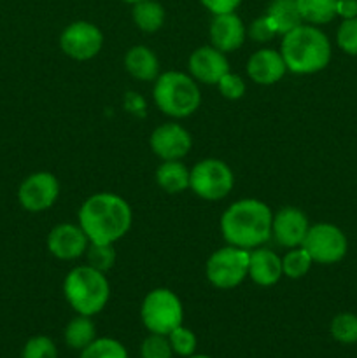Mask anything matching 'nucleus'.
<instances>
[{"mask_svg":"<svg viewBox=\"0 0 357 358\" xmlns=\"http://www.w3.org/2000/svg\"><path fill=\"white\" fill-rule=\"evenodd\" d=\"M209 34L214 48L223 52H231L244 45L247 38V28L234 13L214 14Z\"/></svg>","mask_w":357,"mask_h":358,"instance_id":"f3484780","label":"nucleus"},{"mask_svg":"<svg viewBox=\"0 0 357 358\" xmlns=\"http://www.w3.org/2000/svg\"><path fill=\"white\" fill-rule=\"evenodd\" d=\"M79 358H128V350L114 338H97L80 352Z\"/></svg>","mask_w":357,"mask_h":358,"instance_id":"a878e982","label":"nucleus"},{"mask_svg":"<svg viewBox=\"0 0 357 358\" xmlns=\"http://www.w3.org/2000/svg\"><path fill=\"white\" fill-rule=\"evenodd\" d=\"M140 357L142 358H174L170 341L163 334H150L140 345Z\"/></svg>","mask_w":357,"mask_h":358,"instance_id":"7c9ffc66","label":"nucleus"},{"mask_svg":"<svg viewBox=\"0 0 357 358\" xmlns=\"http://www.w3.org/2000/svg\"><path fill=\"white\" fill-rule=\"evenodd\" d=\"M46 245L52 257L59 261H76L86 254L90 240L79 224L63 222L49 231Z\"/></svg>","mask_w":357,"mask_h":358,"instance_id":"ddd939ff","label":"nucleus"},{"mask_svg":"<svg viewBox=\"0 0 357 358\" xmlns=\"http://www.w3.org/2000/svg\"><path fill=\"white\" fill-rule=\"evenodd\" d=\"M308 229H310L308 217L296 206H284L273 213L272 238L287 250L301 247Z\"/></svg>","mask_w":357,"mask_h":358,"instance_id":"4468645a","label":"nucleus"},{"mask_svg":"<svg viewBox=\"0 0 357 358\" xmlns=\"http://www.w3.org/2000/svg\"><path fill=\"white\" fill-rule=\"evenodd\" d=\"M273 212L265 201L254 198L238 199L224 210L220 233L233 247L252 250L262 247L272 238Z\"/></svg>","mask_w":357,"mask_h":358,"instance_id":"f03ea898","label":"nucleus"},{"mask_svg":"<svg viewBox=\"0 0 357 358\" xmlns=\"http://www.w3.org/2000/svg\"><path fill=\"white\" fill-rule=\"evenodd\" d=\"M21 358H58V348L48 336H34L24 343Z\"/></svg>","mask_w":357,"mask_h":358,"instance_id":"c756f323","label":"nucleus"},{"mask_svg":"<svg viewBox=\"0 0 357 358\" xmlns=\"http://www.w3.org/2000/svg\"><path fill=\"white\" fill-rule=\"evenodd\" d=\"M189 178H191V170L182 163V159L163 161L156 170L158 185L168 194H181L188 191Z\"/></svg>","mask_w":357,"mask_h":358,"instance_id":"aec40b11","label":"nucleus"},{"mask_svg":"<svg viewBox=\"0 0 357 358\" xmlns=\"http://www.w3.org/2000/svg\"><path fill=\"white\" fill-rule=\"evenodd\" d=\"M287 73V65L282 58V52L276 49L262 48L252 52L247 62V76L252 83L259 86H272L282 80Z\"/></svg>","mask_w":357,"mask_h":358,"instance_id":"dca6fc26","label":"nucleus"},{"mask_svg":"<svg viewBox=\"0 0 357 358\" xmlns=\"http://www.w3.org/2000/svg\"><path fill=\"white\" fill-rule=\"evenodd\" d=\"M94 339H97V325H94L93 317H86V315H76L63 331L65 345L77 352L88 348Z\"/></svg>","mask_w":357,"mask_h":358,"instance_id":"412c9836","label":"nucleus"},{"mask_svg":"<svg viewBox=\"0 0 357 358\" xmlns=\"http://www.w3.org/2000/svg\"><path fill=\"white\" fill-rule=\"evenodd\" d=\"M63 296L77 315L94 317L111 299V283L105 273L83 264L74 268L63 282Z\"/></svg>","mask_w":357,"mask_h":358,"instance_id":"20e7f679","label":"nucleus"},{"mask_svg":"<svg viewBox=\"0 0 357 358\" xmlns=\"http://www.w3.org/2000/svg\"><path fill=\"white\" fill-rule=\"evenodd\" d=\"M284 276L282 257L270 248L248 250V278L259 287H272Z\"/></svg>","mask_w":357,"mask_h":358,"instance_id":"a211bd4d","label":"nucleus"},{"mask_svg":"<svg viewBox=\"0 0 357 358\" xmlns=\"http://www.w3.org/2000/svg\"><path fill=\"white\" fill-rule=\"evenodd\" d=\"M336 44L346 55L357 56V17L343 20L336 31Z\"/></svg>","mask_w":357,"mask_h":358,"instance_id":"2f4dec72","label":"nucleus"},{"mask_svg":"<svg viewBox=\"0 0 357 358\" xmlns=\"http://www.w3.org/2000/svg\"><path fill=\"white\" fill-rule=\"evenodd\" d=\"M234 187V173L224 161L209 157L202 159L191 168L189 189L198 198L206 201H219L230 196Z\"/></svg>","mask_w":357,"mask_h":358,"instance_id":"0eeeda50","label":"nucleus"},{"mask_svg":"<svg viewBox=\"0 0 357 358\" xmlns=\"http://www.w3.org/2000/svg\"><path fill=\"white\" fill-rule=\"evenodd\" d=\"M133 23L146 34H154L164 23V9L156 0H140L133 3Z\"/></svg>","mask_w":357,"mask_h":358,"instance_id":"5701e85b","label":"nucleus"},{"mask_svg":"<svg viewBox=\"0 0 357 358\" xmlns=\"http://www.w3.org/2000/svg\"><path fill=\"white\" fill-rule=\"evenodd\" d=\"M205 275L210 285L219 290H231L248 278V250L226 245L209 257Z\"/></svg>","mask_w":357,"mask_h":358,"instance_id":"6e6552de","label":"nucleus"},{"mask_svg":"<svg viewBox=\"0 0 357 358\" xmlns=\"http://www.w3.org/2000/svg\"><path fill=\"white\" fill-rule=\"evenodd\" d=\"M216 86L226 100H240V98H244L245 91H247V84H245L244 77L233 73L231 70L220 77Z\"/></svg>","mask_w":357,"mask_h":358,"instance_id":"473e14b6","label":"nucleus"},{"mask_svg":"<svg viewBox=\"0 0 357 358\" xmlns=\"http://www.w3.org/2000/svg\"><path fill=\"white\" fill-rule=\"evenodd\" d=\"M280 52L287 65V72L296 76H310L324 70L331 62V42L328 35L315 24L301 23L282 35Z\"/></svg>","mask_w":357,"mask_h":358,"instance_id":"7ed1b4c3","label":"nucleus"},{"mask_svg":"<svg viewBox=\"0 0 357 358\" xmlns=\"http://www.w3.org/2000/svg\"><path fill=\"white\" fill-rule=\"evenodd\" d=\"M188 70V73L196 83L216 86L220 77L230 72V62L226 58V52L219 51L214 45H202L189 56Z\"/></svg>","mask_w":357,"mask_h":358,"instance_id":"2eb2a0df","label":"nucleus"},{"mask_svg":"<svg viewBox=\"0 0 357 358\" xmlns=\"http://www.w3.org/2000/svg\"><path fill=\"white\" fill-rule=\"evenodd\" d=\"M59 198V182L49 171H35L28 175L18 187V201L21 208L41 213L51 208Z\"/></svg>","mask_w":357,"mask_h":358,"instance_id":"9d476101","label":"nucleus"},{"mask_svg":"<svg viewBox=\"0 0 357 358\" xmlns=\"http://www.w3.org/2000/svg\"><path fill=\"white\" fill-rule=\"evenodd\" d=\"M332 339L342 345H356L357 343V315L340 313L332 318L329 325Z\"/></svg>","mask_w":357,"mask_h":358,"instance_id":"bb28decb","label":"nucleus"},{"mask_svg":"<svg viewBox=\"0 0 357 358\" xmlns=\"http://www.w3.org/2000/svg\"><path fill=\"white\" fill-rule=\"evenodd\" d=\"M125 69L133 79L149 83L160 76V59L156 52L147 45H133L125 55Z\"/></svg>","mask_w":357,"mask_h":358,"instance_id":"6ab92c4d","label":"nucleus"},{"mask_svg":"<svg viewBox=\"0 0 357 358\" xmlns=\"http://www.w3.org/2000/svg\"><path fill=\"white\" fill-rule=\"evenodd\" d=\"M149 145L161 161H177L189 154L192 136L178 122H164L150 133Z\"/></svg>","mask_w":357,"mask_h":358,"instance_id":"f8f14e48","label":"nucleus"},{"mask_svg":"<svg viewBox=\"0 0 357 358\" xmlns=\"http://www.w3.org/2000/svg\"><path fill=\"white\" fill-rule=\"evenodd\" d=\"M122 2H128V3H136V2H140V0H122Z\"/></svg>","mask_w":357,"mask_h":358,"instance_id":"4c0bfd02","label":"nucleus"},{"mask_svg":"<svg viewBox=\"0 0 357 358\" xmlns=\"http://www.w3.org/2000/svg\"><path fill=\"white\" fill-rule=\"evenodd\" d=\"M167 338L168 341H170L172 350H174V355L188 358L195 355L196 348H198V339H196V334L191 331V329L184 327V325L175 327Z\"/></svg>","mask_w":357,"mask_h":358,"instance_id":"c85d7f7f","label":"nucleus"},{"mask_svg":"<svg viewBox=\"0 0 357 358\" xmlns=\"http://www.w3.org/2000/svg\"><path fill=\"white\" fill-rule=\"evenodd\" d=\"M301 247L308 252L312 261L317 264H336L349 250L345 233L335 224L318 222L310 226Z\"/></svg>","mask_w":357,"mask_h":358,"instance_id":"1a4fd4ad","label":"nucleus"},{"mask_svg":"<svg viewBox=\"0 0 357 358\" xmlns=\"http://www.w3.org/2000/svg\"><path fill=\"white\" fill-rule=\"evenodd\" d=\"M86 264L94 268L97 271H102L107 275L115 264V250L114 245H100V243H90L86 250Z\"/></svg>","mask_w":357,"mask_h":358,"instance_id":"cd10ccee","label":"nucleus"},{"mask_svg":"<svg viewBox=\"0 0 357 358\" xmlns=\"http://www.w3.org/2000/svg\"><path fill=\"white\" fill-rule=\"evenodd\" d=\"M336 16H342L343 20L357 17V0H338L336 2Z\"/></svg>","mask_w":357,"mask_h":358,"instance_id":"c9c22d12","label":"nucleus"},{"mask_svg":"<svg viewBox=\"0 0 357 358\" xmlns=\"http://www.w3.org/2000/svg\"><path fill=\"white\" fill-rule=\"evenodd\" d=\"M206 9L212 14H224V13H234L241 0H200Z\"/></svg>","mask_w":357,"mask_h":358,"instance_id":"f704fd0d","label":"nucleus"},{"mask_svg":"<svg viewBox=\"0 0 357 358\" xmlns=\"http://www.w3.org/2000/svg\"><path fill=\"white\" fill-rule=\"evenodd\" d=\"M77 219L90 243L114 245L132 229L133 212L122 196L97 192L80 205Z\"/></svg>","mask_w":357,"mask_h":358,"instance_id":"f257e3e1","label":"nucleus"},{"mask_svg":"<svg viewBox=\"0 0 357 358\" xmlns=\"http://www.w3.org/2000/svg\"><path fill=\"white\" fill-rule=\"evenodd\" d=\"M247 35L254 42H261V44H265V42H270L275 35L279 34H276L275 24H273L272 20L265 14V16H259L252 21L251 27H248L247 30Z\"/></svg>","mask_w":357,"mask_h":358,"instance_id":"72a5a7b5","label":"nucleus"},{"mask_svg":"<svg viewBox=\"0 0 357 358\" xmlns=\"http://www.w3.org/2000/svg\"><path fill=\"white\" fill-rule=\"evenodd\" d=\"M188 358H212V357L203 355V353H195V355H191V357H188Z\"/></svg>","mask_w":357,"mask_h":358,"instance_id":"e433bc0d","label":"nucleus"},{"mask_svg":"<svg viewBox=\"0 0 357 358\" xmlns=\"http://www.w3.org/2000/svg\"><path fill=\"white\" fill-rule=\"evenodd\" d=\"M266 16L275 24L279 35H286L287 31L303 23L296 0H272L268 10H266Z\"/></svg>","mask_w":357,"mask_h":358,"instance_id":"4be33fe9","label":"nucleus"},{"mask_svg":"<svg viewBox=\"0 0 357 358\" xmlns=\"http://www.w3.org/2000/svg\"><path fill=\"white\" fill-rule=\"evenodd\" d=\"M312 257L308 255V252L303 247L290 248L286 255L282 257V271L284 276L290 280H300L303 276H307V273L310 271Z\"/></svg>","mask_w":357,"mask_h":358,"instance_id":"393cba45","label":"nucleus"},{"mask_svg":"<svg viewBox=\"0 0 357 358\" xmlns=\"http://www.w3.org/2000/svg\"><path fill=\"white\" fill-rule=\"evenodd\" d=\"M59 48L69 58L88 62L104 48V34L90 21H74L59 35Z\"/></svg>","mask_w":357,"mask_h":358,"instance_id":"9b49d317","label":"nucleus"},{"mask_svg":"<svg viewBox=\"0 0 357 358\" xmlns=\"http://www.w3.org/2000/svg\"><path fill=\"white\" fill-rule=\"evenodd\" d=\"M140 318L150 334L168 336L184 322V306L181 297L170 289L150 290L142 301Z\"/></svg>","mask_w":357,"mask_h":358,"instance_id":"423d86ee","label":"nucleus"},{"mask_svg":"<svg viewBox=\"0 0 357 358\" xmlns=\"http://www.w3.org/2000/svg\"><path fill=\"white\" fill-rule=\"evenodd\" d=\"M301 20L308 24H326L336 17L338 0H296Z\"/></svg>","mask_w":357,"mask_h":358,"instance_id":"b1692460","label":"nucleus"},{"mask_svg":"<svg viewBox=\"0 0 357 358\" xmlns=\"http://www.w3.org/2000/svg\"><path fill=\"white\" fill-rule=\"evenodd\" d=\"M153 98L156 107L172 119L189 117L202 103L198 83L189 73L178 70H168L158 76Z\"/></svg>","mask_w":357,"mask_h":358,"instance_id":"39448f33","label":"nucleus"}]
</instances>
